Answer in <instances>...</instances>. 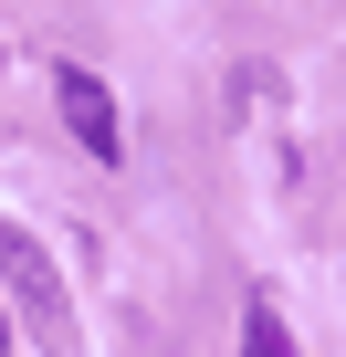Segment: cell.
Masks as SVG:
<instances>
[{"mask_svg": "<svg viewBox=\"0 0 346 357\" xmlns=\"http://www.w3.org/2000/svg\"><path fill=\"white\" fill-rule=\"evenodd\" d=\"M0 273H11V294H22V326L42 336V357H84V336H74V294H63L53 252H42L22 221H0Z\"/></svg>", "mask_w": 346, "mask_h": 357, "instance_id": "1", "label": "cell"}, {"mask_svg": "<svg viewBox=\"0 0 346 357\" xmlns=\"http://www.w3.org/2000/svg\"><path fill=\"white\" fill-rule=\"evenodd\" d=\"M53 95H63V126H74V137L95 147V168H116V158H126V126H116V95H105V84H95L84 63H63V74H53Z\"/></svg>", "mask_w": 346, "mask_h": 357, "instance_id": "2", "label": "cell"}, {"mask_svg": "<svg viewBox=\"0 0 346 357\" xmlns=\"http://www.w3.org/2000/svg\"><path fill=\"white\" fill-rule=\"evenodd\" d=\"M242 357H294V347H283V315H273V305H252V315H242Z\"/></svg>", "mask_w": 346, "mask_h": 357, "instance_id": "3", "label": "cell"}, {"mask_svg": "<svg viewBox=\"0 0 346 357\" xmlns=\"http://www.w3.org/2000/svg\"><path fill=\"white\" fill-rule=\"evenodd\" d=\"M0 347H11V326H0Z\"/></svg>", "mask_w": 346, "mask_h": 357, "instance_id": "4", "label": "cell"}]
</instances>
